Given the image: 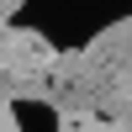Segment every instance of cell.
I'll use <instances>...</instances> for the list:
<instances>
[{
  "mask_svg": "<svg viewBox=\"0 0 132 132\" xmlns=\"http://www.w3.org/2000/svg\"><path fill=\"white\" fill-rule=\"evenodd\" d=\"M11 122H16V132H63L58 111H53L48 101H32V95L11 101Z\"/></svg>",
  "mask_w": 132,
  "mask_h": 132,
  "instance_id": "1",
  "label": "cell"
}]
</instances>
